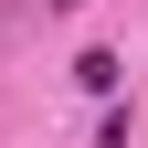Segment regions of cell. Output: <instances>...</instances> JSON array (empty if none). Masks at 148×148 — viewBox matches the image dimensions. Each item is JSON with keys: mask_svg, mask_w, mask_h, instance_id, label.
I'll use <instances>...</instances> for the list:
<instances>
[{"mask_svg": "<svg viewBox=\"0 0 148 148\" xmlns=\"http://www.w3.org/2000/svg\"><path fill=\"white\" fill-rule=\"evenodd\" d=\"M74 85H85V95H116L127 74H116V53H85V64H74Z\"/></svg>", "mask_w": 148, "mask_h": 148, "instance_id": "6da1fadb", "label": "cell"}, {"mask_svg": "<svg viewBox=\"0 0 148 148\" xmlns=\"http://www.w3.org/2000/svg\"><path fill=\"white\" fill-rule=\"evenodd\" d=\"M95 148H127V116H106V138H95Z\"/></svg>", "mask_w": 148, "mask_h": 148, "instance_id": "7a4b0ae2", "label": "cell"}, {"mask_svg": "<svg viewBox=\"0 0 148 148\" xmlns=\"http://www.w3.org/2000/svg\"><path fill=\"white\" fill-rule=\"evenodd\" d=\"M53 11H85V0H53Z\"/></svg>", "mask_w": 148, "mask_h": 148, "instance_id": "3957f363", "label": "cell"}]
</instances>
